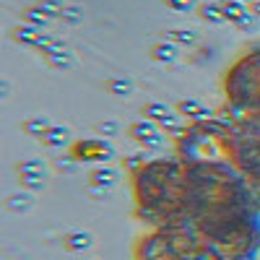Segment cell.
Here are the masks:
<instances>
[{"mask_svg":"<svg viewBox=\"0 0 260 260\" xmlns=\"http://www.w3.org/2000/svg\"><path fill=\"white\" fill-rule=\"evenodd\" d=\"M242 3H247V0H242Z\"/></svg>","mask_w":260,"mask_h":260,"instance_id":"cell-23","label":"cell"},{"mask_svg":"<svg viewBox=\"0 0 260 260\" xmlns=\"http://www.w3.org/2000/svg\"><path fill=\"white\" fill-rule=\"evenodd\" d=\"M91 180H94V185H99V187H115L117 180H120V175H117L115 169H110V167H99L94 175H91Z\"/></svg>","mask_w":260,"mask_h":260,"instance_id":"cell-6","label":"cell"},{"mask_svg":"<svg viewBox=\"0 0 260 260\" xmlns=\"http://www.w3.org/2000/svg\"><path fill=\"white\" fill-rule=\"evenodd\" d=\"M255 11H257V13H260V3H255Z\"/></svg>","mask_w":260,"mask_h":260,"instance_id":"cell-22","label":"cell"},{"mask_svg":"<svg viewBox=\"0 0 260 260\" xmlns=\"http://www.w3.org/2000/svg\"><path fill=\"white\" fill-rule=\"evenodd\" d=\"M167 39L175 42V45H195L198 34L190 31V29H172V31H167Z\"/></svg>","mask_w":260,"mask_h":260,"instance_id":"cell-12","label":"cell"},{"mask_svg":"<svg viewBox=\"0 0 260 260\" xmlns=\"http://www.w3.org/2000/svg\"><path fill=\"white\" fill-rule=\"evenodd\" d=\"M143 115H146V120H151V122H164L172 112H169V107H167V104H161V102H151V104L143 107Z\"/></svg>","mask_w":260,"mask_h":260,"instance_id":"cell-7","label":"cell"},{"mask_svg":"<svg viewBox=\"0 0 260 260\" xmlns=\"http://www.w3.org/2000/svg\"><path fill=\"white\" fill-rule=\"evenodd\" d=\"M104 86H107V91L115 94V96H127V94H133V83H130L127 78H110Z\"/></svg>","mask_w":260,"mask_h":260,"instance_id":"cell-11","label":"cell"},{"mask_svg":"<svg viewBox=\"0 0 260 260\" xmlns=\"http://www.w3.org/2000/svg\"><path fill=\"white\" fill-rule=\"evenodd\" d=\"M21 175L31 177V175H42V161L39 159H29V161H21Z\"/></svg>","mask_w":260,"mask_h":260,"instance_id":"cell-17","label":"cell"},{"mask_svg":"<svg viewBox=\"0 0 260 260\" xmlns=\"http://www.w3.org/2000/svg\"><path fill=\"white\" fill-rule=\"evenodd\" d=\"M221 8H224V16H226L229 21H237L240 16H245V13H247V8H245L242 0H224Z\"/></svg>","mask_w":260,"mask_h":260,"instance_id":"cell-14","label":"cell"},{"mask_svg":"<svg viewBox=\"0 0 260 260\" xmlns=\"http://www.w3.org/2000/svg\"><path fill=\"white\" fill-rule=\"evenodd\" d=\"M96 130H99V136L112 138V136H117V133H120V125H117L115 120H104V122H99V125H96Z\"/></svg>","mask_w":260,"mask_h":260,"instance_id":"cell-18","label":"cell"},{"mask_svg":"<svg viewBox=\"0 0 260 260\" xmlns=\"http://www.w3.org/2000/svg\"><path fill=\"white\" fill-rule=\"evenodd\" d=\"M6 206H8L11 211H26V208L34 206V201L29 198V195H11V198L6 201Z\"/></svg>","mask_w":260,"mask_h":260,"instance_id":"cell-16","label":"cell"},{"mask_svg":"<svg viewBox=\"0 0 260 260\" xmlns=\"http://www.w3.org/2000/svg\"><path fill=\"white\" fill-rule=\"evenodd\" d=\"M89 245H91V237H89V234H83V232H76V234H71V237H68V247H71L73 252L86 250Z\"/></svg>","mask_w":260,"mask_h":260,"instance_id":"cell-15","label":"cell"},{"mask_svg":"<svg viewBox=\"0 0 260 260\" xmlns=\"http://www.w3.org/2000/svg\"><path fill=\"white\" fill-rule=\"evenodd\" d=\"M57 18H62L65 24H71V26H76V24H81L83 21V8L81 6H76V3H68L62 11H60V16Z\"/></svg>","mask_w":260,"mask_h":260,"instance_id":"cell-13","label":"cell"},{"mask_svg":"<svg viewBox=\"0 0 260 260\" xmlns=\"http://www.w3.org/2000/svg\"><path fill=\"white\" fill-rule=\"evenodd\" d=\"M167 6L177 13H187V11L195 8V0H167Z\"/></svg>","mask_w":260,"mask_h":260,"instance_id":"cell-19","label":"cell"},{"mask_svg":"<svg viewBox=\"0 0 260 260\" xmlns=\"http://www.w3.org/2000/svg\"><path fill=\"white\" fill-rule=\"evenodd\" d=\"M24 21L29 26H37V29H47V24L52 21V16L42 8V6H37V8H29L26 13H24Z\"/></svg>","mask_w":260,"mask_h":260,"instance_id":"cell-4","label":"cell"},{"mask_svg":"<svg viewBox=\"0 0 260 260\" xmlns=\"http://www.w3.org/2000/svg\"><path fill=\"white\" fill-rule=\"evenodd\" d=\"M21 127H24V133H29V136H39V138H45V133L52 127V122H50L47 117H31V120H26Z\"/></svg>","mask_w":260,"mask_h":260,"instance_id":"cell-8","label":"cell"},{"mask_svg":"<svg viewBox=\"0 0 260 260\" xmlns=\"http://www.w3.org/2000/svg\"><path fill=\"white\" fill-rule=\"evenodd\" d=\"M234 24H237V26H240L242 31H252V29L257 26V24H255V16H250V13H245V16H240V18H237V21H234Z\"/></svg>","mask_w":260,"mask_h":260,"instance_id":"cell-21","label":"cell"},{"mask_svg":"<svg viewBox=\"0 0 260 260\" xmlns=\"http://www.w3.org/2000/svg\"><path fill=\"white\" fill-rule=\"evenodd\" d=\"M201 18L203 21H211V24H224L226 16H224V8L219 3H206L201 6Z\"/></svg>","mask_w":260,"mask_h":260,"instance_id":"cell-10","label":"cell"},{"mask_svg":"<svg viewBox=\"0 0 260 260\" xmlns=\"http://www.w3.org/2000/svg\"><path fill=\"white\" fill-rule=\"evenodd\" d=\"M13 37L21 42V45H31V47H37V42H39L42 31H39L37 26H29V24H24V26H18V29L13 31Z\"/></svg>","mask_w":260,"mask_h":260,"instance_id":"cell-9","label":"cell"},{"mask_svg":"<svg viewBox=\"0 0 260 260\" xmlns=\"http://www.w3.org/2000/svg\"><path fill=\"white\" fill-rule=\"evenodd\" d=\"M130 133H133L136 141H141V143H146V146H159V143H161V133L156 130V125L151 122V120H146V122H136Z\"/></svg>","mask_w":260,"mask_h":260,"instance_id":"cell-1","label":"cell"},{"mask_svg":"<svg viewBox=\"0 0 260 260\" xmlns=\"http://www.w3.org/2000/svg\"><path fill=\"white\" fill-rule=\"evenodd\" d=\"M39 6H42V8H45V11H47V13H50L52 18H55V16H60V11L65 8V6L60 3V0H42V3H39Z\"/></svg>","mask_w":260,"mask_h":260,"instance_id":"cell-20","label":"cell"},{"mask_svg":"<svg viewBox=\"0 0 260 260\" xmlns=\"http://www.w3.org/2000/svg\"><path fill=\"white\" fill-rule=\"evenodd\" d=\"M151 57H154L156 62H175L177 57H180V50H177V45L175 42H159V45L151 50Z\"/></svg>","mask_w":260,"mask_h":260,"instance_id":"cell-2","label":"cell"},{"mask_svg":"<svg viewBox=\"0 0 260 260\" xmlns=\"http://www.w3.org/2000/svg\"><path fill=\"white\" fill-rule=\"evenodd\" d=\"M180 112L185 117H192V120H201V117H208V107L195 102V99H182L180 102Z\"/></svg>","mask_w":260,"mask_h":260,"instance_id":"cell-5","label":"cell"},{"mask_svg":"<svg viewBox=\"0 0 260 260\" xmlns=\"http://www.w3.org/2000/svg\"><path fill=\"white\" fill-rule=\"evenodd\" d=\"M45 141L50 148H60V146H68V141H71V130L65 127V125H52L47 133H45Z\"/></svg>","mask_w":260,"mask_h":260,"instance_id":"cell-3","label":"cell"}]
</instances>
